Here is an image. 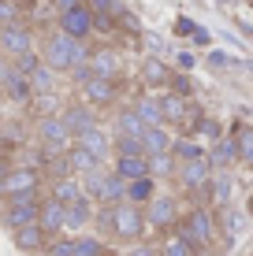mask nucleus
<instances>
[{
	"label": "nucleus",
	"instance_id": "f257e3e1",
	"mask_svg": "<svg viewBox=\"0 0 253 256\" xmlns=\"http://www.w3.org/2000/svg\"><path fill=\"white\" fill-rule=\"evenodd\" d=\"M171 234H179L182 242L197 245L201 252H208L216 245V238H220V226H216V208H208L205 200L201 204H194L190 212H182L179 223L171 226Z\"/></svg>",
	"mask_w": 253,
	"mask_h": 256
},
{
	"label": "nucleus",
	"instance_id": "f03ea898",
	"mask_svg": "<svg viewBox=\"0 0 253 256\" xmlns=\"http://www.w3.org/2000/svg\"><path fill=\"white\" fill-rule=\"evenodd\" d=\"M41 60H45L56 74H67V70L78 67V64H90V45L78 41V38H67L64 30H56V34H49L45 45H41Z\"/></svg>",
	"mask_w": 253,
	"mask_h": 256
},
{
	"label": "nucleus",
	"instance_id": "7ed1b4c3",
	"mask_svg": "<svg viewBox=\"0 0 253 256\" xmlns=\"http://www.w3.org/2000/svg\"><path fill=\"white\" fill-rule=\"evenodd\" d=\"M149 223H145V204H134V200H116L112 204V238L119 245H134L142 242Z\"/></svg>",
	"mask_w": 253,
	"mask_h": 256
},
{
	"label": "nucleus",
	"instance_id": "20e7f679",
	"mask_svg": "<svg viewBox=\"0 0 253 256\" xmlns=\"http://www.w3.org/2000/svg\"><path fill=\"white\" fill-rule=\"evenodd\" d=\"M208 178H212V164L208 156H197V160H182L175 167V182L186 197H201L205 200V190H208Z\"/></svg>",
	"mask_w": 253,
	"mask_h": 256
},
{
	"label": "nucleus",
	"instance_id": "39448f33",
	"mask_svg": "<svg viewBox=\"0 0 253 256\" xmlns=\"http://www.w3.org/2000/svg\"><path fill=\"white\" fill-rule=\"evenodd\" d=\"M38 141H41V148H45L49 156H60V152H67V148L75 145V134L67 130V122L60 119V112L56 116H41L38 119Z\"/></svg>",
	"mask_w": 253,
	"mask_h": 256
},
{
	"label": "nucleus",
	"instance_id": "423d86ee",
	"mask_svg": "<svg viewBox=\"0 0 253 256\" xmlns=\"http://www.w3.org/2000/svg\"><path fill=\"white\" fill-rule=\"evenodd\" d=\"M179 197H171V193H156V197L145 204V223H149V230L156 234H171V226L179 223Z\"/></svg>",
	"mask_w": 253,
	"mask_h": 256
},
{
	"label": "nucleus",
	"instance_id": "0eeeda50",
	"mask_svg": "<svg viewBox=\"0 0 253 256\" xmlns=\"http://www.w3.org/2000/svg\"><path fill=\"white\" fill-rule=\"evenodd\" d=\"M38 212H41V197H38V193L8 197V204H4V226H8V230H19V226H26V223H38Z\"/></svg>",
	"mask_w": 253,
	"mask_h": 256
},
{
	"label": "nucleus",
	"instance_id": "6e6552de",
	"mask_svg": "<svg viewBox=\"0 0 253 256\" xmlns=\"http://www.w3.org/2000/svg\"><path fill=\"white\" fill-rule=\"evenodd\" d=\"M78 93H82V100L90 104V108H112V104L119 100V82L116 78L90 74L82 86H78Z\"/></svg>",
	"mask_w": 253,
	"mask_h": 256
},
{
	"label": "nucleus",
	"instance_id": "1a4fd4ad",
	"mask_svg": "<svg viewBox=\"0 0 253 256\" xmlns=\"http://www.w3.org/2000/svg\"><path fill=\"white\" fill-rule=\"evenodd\" d=\"M30 48H34V30L26 22H4L0 26V56L15 60Z\"/></svg>",
	"mask_w": 253,
	"mask_h": 256
},
{
	"label": "nucleus",
	"instance_id": "9d476101",
	"mask_svg": "<svg viewBox=\"0 0 253 256\" xmlns=\"http://www.w3.org/2000/svg\"><path fill=\"white\" fill-rule=\"evenodd\" d=\"M60 30L67 34V38H78V41H90L93 38V12L86 4H75V8H64V12L56 15Z\"/></svg>",
	"mask_w": 253,
	"mask_h": 256
},
{
	"label": "nucleus",
	"instance_id": "9b49d317",
	"mask_svg": "<svg viewBox=\"0 0 253 256\" xmlns=\"http://www.w3.org/2000/svg\"><path fill=\"white\" fill-rule=\"evenodd\" d=\"M41 190V171L30 164L23 167H12V171L4 174V200L8 197H23V193H38Z\"/></svg>",
	"mask_w": 253,
	"mask_h": 256
},
{
	"label": "nucleus",
	"instance_id": "f8f14e48",
	"mask_svg": "<svg viewBox=\"0 0 253 256\" xmlns=\"http://www.w3.org/2000/svg\"><path fill=\"white\" fill-rule=\"evenodd\" d=\"M171 70H175V67H171L168 60H160V56H145L138 74H142V86H145V90H168Z\"/></svg>",
	"mask_w": 253,
	"mask_h": 256
},
{
	"label": "nucleus",
	"instance_id": "ddd939ff",
	"mask_svg": "<svg viewBox=\"0 0 253 256\" xmlns=\"http://www.w3.org/2000/svg\"><path fill=\"white\" fill-rule=\"evenodd\" d=\"M205 156H208V164H212V171H234V167H238V145H234L231 134L212 141Z\"/></svg>",
	"mask_w": 253,
	"mask_h": 256
},
{
	"label": "nucleus",
	"instance_id": "4468645a",
	"mask_svg": "<svg viewBox=\"0 0 253 256\" xmlns=\"http://www.w3.org/2000/svg\"><path fill=\"white\" fill-rule=\"evenodd\" d=\"M93 212H97V204H93L90 197H78L67 204V216H64V230H71V234H82L86 226H93Z\"/></svg>",
	"mask_w": 253,
	"mask_h": 256
},
{
	"label": "nucleus",
	"instance_id": "2eb2a0df",
	"mask_svg": "<svg viewBox=\"0 0 253 256\" xmlns=\"http://www.w3.org/2000/svg\"><path fill=\"white\" fill-rule=\"evenodd\" d=\"M12 234H15V249L19 252H45L49 242H52V234L41 223H26V226H19V230H12Z\"/></svg>",
	"mask_w": 253,
	"mask_h": 256
},
{
	"label": "nucleus",
	"instance_id": "dca6fc26",
	"mask_svg": "<svg viewBox=\"0 0 253 256\" xmlns=\"http://www.w3.org/2000/svg\"><path fill=\"white\" fill-rule=\"evenodd\" d=\"M60 119L67 122V130L78 138L82 130H90V126H97V108H90L86 100H75V104H67L64 112H60Z\"/></svg>",
	"mask_w": 253,
	"mask_h": 256
},
{
	"label": "nucleus",
	"instance_id": "f3484780",
	"mask_svg": "<svg viewBox=\"0 0 253 256\" xmlns=\"http://www.w3.org/2000/svg\"><path fill=\"white\" fill-rule=\"evenodd\" d=\"M231 193H234L231 171H212L208 190H205V204H208V208H227V204H231Z\"/></svg>",
	"mask_w": 253,
	"mask_h": 256
},
{
	"label": "nucleus",
	"instance_id": "a211bd4d",
	"mask_svg": "<svg viewBox=\"0 0 253 256\" xmlns=\"http://www.w3.org/2000/svg\"><path fill=\"white\" fill-rule=\"evenodd\" d=\"M216 226H220L223 245H234V242L242 238V230H246V216H242V212H234L231 204H227V208H216Z\"/></svg>",
	"mask_w": 253,
	"mask_h": 256
},
{
	"label": "nucleus",
	"instance_id": "6ab92c4d",
	"mask_svg": "<svg viewBox=\"0 0 253 256\" xmlns=\"http://www.w3.org/2000/svg\"><path fill=\"white\" fill-rule=\"evenodd\" d=\"M64 216H67V204H64V200L45 197V200H41V212H38V223L45 226L52 238H56V234H64Z\"/></svg>",
	"mask_w": 253,
	"mask_h": 256
},
{
	"label": "nucleus",
	"instance_id": "aec40b11",
	"mask_svg": "<svg viewBox=\"0 0 253 256\" xmlns=\"http://www.w3.org/2000/svg\"><path fill=\"white\" fill-rule=\"evenodd\" d=\"M160 112H164V122L179 126V122L186 119V112H190V96H182L175 90H164L160 93Z\"/></svg>",
	"mask_w": 253,
	"mask_h": 256
},
{
	"label": "nucleus",
	"instance_id": "412c9836",
	"mask_svg": "<svg viewBox=\"0 0 253 256\" xmlns=\"http://www.w3.org/2000/svg\"><path fill=\"white\" fill-rule=\"evenodd\" d=\"M90 67H93V74H101V78H116L119 74V52L112 45L90 48Z\"/></svg>",
	"mask_w": 253,
	"mask_h": 256
},
{
	"label": "nucleus",
	"instance_id": "4be33fe9",
	"mask_svg": "<svg viewBox=\"0 0 253 256\" xmlns=\"http://www.w3.org/2000/svg\"><path fill=\"white\" fill-rule=\"evenodd\" d=\"M75 145H82V148H90L97 160H108L112 156V138L104 134L101 126H90V130H82V134L75 138Z\"/></svg>",
	"mask_w": 253,
	"mask_h": 256
},
{
	"label": "nucleus",
	"instance_id": "5701e85b",
	"mask_svg": "<svg viewBox=\"0 0 253 256\" xmlns=\"http://www.w3.org/2000/svg\"><path fill=\"white\" fill-rule=\"evenodd\" d=\"M231 138L238 145V164L253 167V122H231Z\"/></svg>",
	"mask_w": 253,
	"mask_h": 256
},
{
	"label": "nucleus",
	"instance_id": "b1692460",
	"mask_svg": "<svg viewBox=\"0 0 253 256\" xmlns=\"http://www.w3.org/2000/svg\"><path fill=\"white\" fill-rule=\"evenodd\" d=\"M112 171L123 174V178H142L149 174V156H112Z\"/></svg>",
	"mask_w": 253,
	"mask_h": 256
},
{
	"label": "nucleus",
	"instance_id": "393cba45",
	"mask_svg": "<svg viewBox=\"0 0 253 256\" xmlns=\"http://www.w3.org/2000/svg\"><path fill=\"white\" fill-rule=\"evenodd\" d=\"M0 90L8 93V100H15V104H30L34 100V86H30V78L19 74V70H12L8 74V82L0 86Z\"/></svg>",
	"mask_w": 253,
	"mask_h": 256
},
{
	"label": "nucleus",
	"instance_id": "a878e982",
	"mask_svg": "<svg viewBox=\"0 0 253 256\" xmlns=\"http://www.w3.org/2000/svg\"><path fill=\"white\" fill-rule=\"evenodd\" d=\"M171 130H168V122H160V126H145V134H142V145H145V156H153V152H168L171 148Z\"/></svg>",
	"mask_w": 253,
	"mask_h": 256
},
{
	"label": "nucleus",
	"instance_id": "bb28decb",
	"mask_svg": "<svg viewBox=\"0 0 253 256\" xmlns=\"http://www.w3.org/2000/svg\"><path fill=\"white\" fill-rule=\"evenodd\" d=\"M49 197H56V200H64V204H71V200L82 197V178H78V174H64V178H52Z\"/></svg>",
	"mask_w": 253,
	"mask_h": 256
},
{
	"label": "nucleus",
	"instance_id": "cd10ccee",
	"mask_svg": "<svg viewBox=\"0 0 253 256\" xmlns=\"http://www.w3.org/2000/svg\"><path fill=\"white\" fill-rule=\"evenodd\" d=\"M134 112L145 119V126H160V122H164V112H160V96H153V93H142V96H134Z\"/></svg>",
	"mask_w": 253,
	"mask_h": 256
},
{
	"label": "nucleus",
	"instance_id": "c85d7f7f",
	"mask_svg": "<svg viewBox=\"0 0 253 256\" xmlns=\"http://www.w3.org/2000/svg\"><path fill=\"white\" fill-rule=\"evenodd\" d=\"M171 152H175V160H197V156H205L208 152V145L201 138H186V134H179L175 141H171Z\"/></svg>",
	"mask_w": 253,
	"mask_h": 256
},
{
	"label": "nucleus",
	"instance_id": "c756f323",
	"mask_svg": "<svg viewBox=\"0 0 253 256\" xmlns=\"http://www.w3.org/2000/svg\"><path fill=\"white\" fill-rule=\"evenodd\" d=\"M116 134H130V138H142L145 134V119L134 112V104L116 112Z\"/></svg>",
	"mask_w": 253,
	"mask_h": 256
},
{
	"label": "nucleus",
	"instance_id": "7c9ffc66",
	"mask_svg": "<svg viewBox=\"0 0 253 256\" xmlns=\"http://www.w3.org/2000/svg\"><path fill=\"white\" fill-rule=\"evenodd\" d=\"M153 197H156V178H153V174H142V178L127 182V200H134V204H149Z\"/></svg>",
	"mask_w": 253,
	"mask_h": 256
},
{
	"label": "nucleus",
	"instance_id": "2f4dec72",
	"mask_svg": "<svg viewBox=\"0 0 253 256\" xmlns=\"http://www.w3.org/2000/svg\"><path fill=\"white\" fill-rule=\"evenodd\" d=\"M67 160H71V171L75 174H90V171H97V167L104 164V160H97V156H93L90 148H82V145L67 148Z\"/></svg>",
	"mask_w": 253,
	"mask_h": 256
},
{
	"label": "nucleus",
	"instance_id": "473e14b6",
	"mask_svg": "<svg viewBox=\"0 0 253 256\" xmlns=\"http://www.w3.org/2000/svg\"><path fill=\"white\" fill-rule=\"evenodd\" d=\"M175 167H179V160H175V152H153L149 156V174L156 182H164V178H175Z\"/></svg>",
	"mask_w": 253,
	"mask_h": 256
},
{
	"label": "nucleus",
	"instance_id": "72a5a7b5",
	"mask_svg": "<svg viewBox=\"0 0 253 256\" xmlns=\"http://www.w3.org/2000/svg\"><path fill=\"white\" fill-rule=\"evenodd\" d=\"M30 86H34V96H38V93H52V90H56V70L41 60V64L30 70Z\"/></svg>",
	"mask_w": 253,
	"mask_h": 256
},
{
	"label": "nucleus",
	"instance_id": "f704fd0d",
	"mask_svg": "<svg viewBox=\"0 0 253 256\" xmlns=\"http://www.w3.org/2000/svg\"><path fill=\"white\" fill-rule=\"evenodd\" d=\"M160 256H205L197 245H190V242H182L179 234H168L160 242Z\"/></svg>",
	"mask_w": 253,
	"mask_h": 256
},
{
	"label": "nucleus",
	"instance_id": "c9c22d12",
	"mask_svg": "<svg viewBox=\"0 0 253 256\" xmlns=\"http://www.w3.org/2000/svg\"><path fill=\"white\" fill-rule=\"evenodd\" d=\"M127 197V178L123 174H116V171H108L104 174V197H101V204H116V200H123Z\"/></svg>",
	"mask_w": 253,
	"mask_h": 256
},
{
	"label": "nucleus",
	"instance_id": "e433bc0d",
	"mask_svg": "<svg viewBox=\"0 0 253 256\" xmlns=\"http://www.w3.org/2000/svg\"><path fill=\"white\" fill-rule=\"evenodd\" d=\"M112 156H145V145H142V138L116 134L112 138Z\"/></svg>",
	"mask_w": 253,
	"mask_h": 256
},
{
	"label": "nucleus",
	"instance_id": "4c0bfd02",
	"mask_svg": "<svg viewBox=\"0 0 253 256\" xmlns=\"http://www.w3.org/2000/svg\"><path fill=\"white\" fill-rule=\"evenodd\" d=\"M116 30L130 34V38H142V22L134 19V12H130V8H119V12H116Z\"/></svg>",
	"mask_w": 253,
	"mask_h": 256
},
{
	"label": "nucleus",
	"instance_id": "58836bf2",
	"mask_svg": "<svg viewBox=\"0 0 253 256\" xmlns=\"http://www.w3.org/2000/svg\"><path fill=\"white\" fill-rule=\"evenodd\" d=\"M45 256H78V238H52Z\"/></svg>",
	"mask_w": 253,
	"mask_h": 256
},
{
	"label": "nucleus",
	"instance_id": "ea45409f",
	"mask_svg": "<svg viewBox=\"0 0 253 256\" xmlns=\"http://www.w3.org/2000/svg\"><path fill=\"white\" fill-rule=\"evenodd\" d=\"M197 138H201L205 145L220 141V138H223V122H220V119H208V116H205V119H201V126H197Z\"/></svg>",
	"mask_w": 253,
	"mask_h": 256
},
{
	"label": "nucleus",
	"instance_id": "a19ab883",
	"mask_svg": "<svg viewBox=\"0 0 253 256\" xmlns=\"http://www.w3.org/2000/svg\"><path fill=\"white\" fill-rule=\"evenodd\" d=\"M168 90H175V93H182V96H194V93H197V86H194V78H190L186 70H171Z\"/></svg>",
	"mask_w": 253,
	"mask_h": 256
},
{
	"label": "nucleus",
	"instance_id": "79ce46f5",
	"mask_svg": "<svg viewBox=\"0 0 253 256\" xmlns=\"http://www.w3.org/2000/svg\"><path fill=\"white\" fill-rule=\"evenodd\" d=\"M38 64H41V52H34V48H30V52H23V56H15V60H12V67L19 70V74H26V78H30V70L38 67Z\"/></svg>",
	"mask_w": 253,
	"mask_h": 256
},
{
	"label": "nucleus",
	"instance_id": "37998d69",
	"mask_svg": "<svg viewBox=\"0 0 253 256\" xmlns=\"http://www.w3.org/2000/svg\"><path fill=\"white\" fill-rule=\"evenodd\" d=\"M86 8H90L93 15H116L123 4H119V0H86Z\"/></svg>",
	"mask_w": 253,
	"mask_h": 256
},
{
	"label": "nucleus",
	"instance_id": "c03bdc74",
	"mask_svg": "<svg viewBox=\"0 0 253 256\" xmlns=\"http://www.w3.org/2000/svg\"><path fill=\"white\" fill-rule=\"evenodd\" d=\"M4 22H19V4L15 0H0V26Z\"/></svg>",
	"mask_w": 253,
	"mask_h": 256
},
{
	"label": "nucleus",
	"instance_id": "a18cd8bd",
	"mask_svg": "<svg viewBox=\"0 0 253 256\" xmlns=\"http://www.w3.org/2000/svg\"><path fill=\"white\" fill-rule=\"evenodd\" d=\"M127 256H160V245H153V242H134V245H127Z\"/></svg>",
	"mask_w": 253,
	"mask_h": 256
},
{
	"label": "nucleus",
	"instance_id": "49530a36",
	"mask_svg": "<svg viewBox=\"0 0 253 256\" xmlns=\"http://www.w3.org/2000/svg\"><path fill=\"white\" fill-rule=\"evenodd\" d=\"M197 30V22H190V19H175V34L179 38H186V34H194Z\"/></svg>",
	"mask_w": 253,
	"mask_h": 256
},
{
	"label": "nucleus",
	"instance_id": "de8ad7c7",
	"mask_svg": "<svg viewBox=\"0 0 253 256\" xmlns=\"http://www.w3.org/2000/svg\"><path fill=\"white\" fill-rule=\"evenodd\" d=\"M175 64H179L175 70H190V67H194V64H197V60H194V56H190V52H179V56H175Z\"/></svg>",
	"mask_w": 253,
	"mask_h": 256
},
{
	"label": "nucleus",
	"instance_id": "09e8293b",
	"mask_svg": "<svg viewBox=\"0 0 253 256\" xmlns=\"http://www.w3.org/2000/svg\"><path fill=\"white\" fill-rule=\"evenodd\" d=\"M208 64H212V67H227L231 56H227V52H208Z\"/></svg>",
	"mask_w": 253,
	"mask_h": 256
},
{
	"label": "nucleus",
	"instance_id": "8fccbe9b",
	"mask_svg": "<svg viewBox=\"0 0 253 256\" xmlns=\"http://www.w3.org/2000/svg\"><path fill=\"white\" fill-rule=\"evenodd\" d=\"M190 41H194V45H208L212 38H208V30H205V26H197V30L190 34Z\"/></svg>",
	"mask_w": 253,
	"mask_h": 256
},
{
	"label": "nucleus",
	"instance_id": "3c124183",
	"mask_svg": "<svg viewBox=\"0 0 253 256\" xmlns=\"http://www.w3.org/2000/svg\"><path fill=\"white\" fill-rule=\"evenodd\" d=\"M246 216L253 219V193H249V200H246Z\"/></svg>",
	"mask_w": 253,
	"mask_h": 256
},
{
	"label": "nucleus",
	"instance_id": "603ef678",
	"mask_svg": "<svg viewBox=\"0 0 253 256\" xmlns=\"http://www.w3.org/2000/svg\"><path fill=\"white\" fill-rule=\"evenodd\" d=\"M0 197H4V178H0Z\"/></svg>",
	"mask_w": 253,
	"mask_h": 256
},
{
	"label": "nucleus",
	"instance_id": "864d4df0",
	"mask_svg": "<svg viewBox=\"0 0 253 256\" xmlns=\"http://www.w3.org/2000/svg\"><path fill=\"white\" fill-rule=\"evenodd\" d=\"M0 122H4V104H0Z\"/></svg>",
	"mask_w": 253,
	"mask_h": 256
},
{
	"label": "nucleus",
	"instance_id": "5fc2aeb1",
	"mask_svg": "<svg viewBox=\"0 0 253 256\" xmlns=\"http://www.w3.org/2000/svg\"><path fill=\"white\" fill-rule=\"evenodd\" d=\"M231 4H238V0H231Z\"/></svg>",
	"mask_w": 253,
	"mask_h": 256
},
{
	"label": "nucleus",
	"instance_id": "6e6d98bb",
	"mask_svg": "<svg viewBox=\"0 0 253 256\" xmlns=\"http://www.w3.org/2000/svg\"><path fill=\"white\" fill-rule=\"evenodd\" d=\"M49 4H56V0H49Z\"/></svg>",
	"mask_w": 253,
	"mask_h": 256
},
{
	"label": "nucleus",
	"instance_id": "4d7b16f0",
	"mask_svg": "<svg viewBox=\"0 0 253 256\" xmlns=\"http://www.w3.org/2000/svg\"><path fill=\"white\" fill-rule=\"evenodd\" d=\"M104 256H108V252H104Z\"/></svg>",
	"mask_w": 253,
	"mask_h": 256
},
{
	"label": "nucleus",
	"instance_id": "13d9d810",
	"mask_svg": "<svg viewBox=\"0 0 253 256\" xmlns=\"http://www.w3.org/2000/svg\"><path fill=\"white\" fill-rule=\"evenodd\" d=\"M108 256H112V252H108Z\"/></svg>",
	"mask_w": 253,
	"mask_h": 256
}]
</instances>
